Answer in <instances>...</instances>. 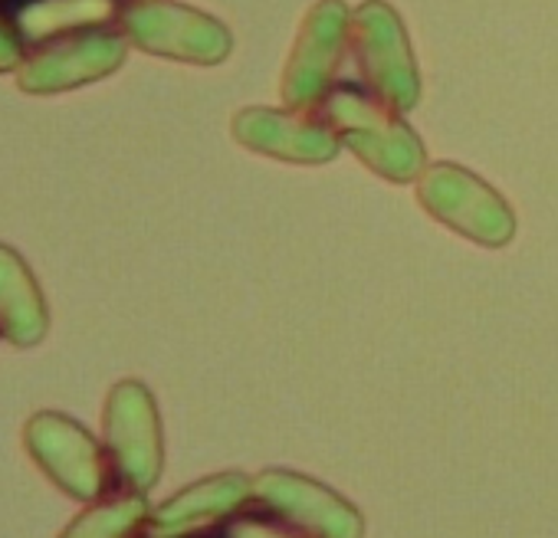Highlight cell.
Here are the masks:
<instances>
[{
  "label": "cell",
  "instance_id": "cell-1",
  "mask_svg": "<svg viewBox=\"0 0 558 538\" xmlns=\"http://www.w3.org/2000/svg\"><path fill=\"white\" fill-rule=\"evenodd\" d=\"M323 119L368 171L391 184H411L427 168V151L401 112L359 86H336L323 102Z\"/></svg>",
  "mask_w": 558,
  "mask_h": 538
},
{
  "label": "cell",
  "instance_id": "cell-2",
  "mask_svg": "<svg viewBox=\"0 0 558 538\" xmlns=\"http://www.w3.org/2000/svg\"><path fill=\"white\" fill-rule=\"evenodd\" d=\"M349 50L372 96L395 112H408L421 99V76L401 17L385 0H368L352 11Z\"/></svg>",
  "mask_w": 558,
  "mask_h": 538
},
{
  "label": "cell",
  "instance_id": "cell-3",
  "mask_svg": "<svg viewBox=\"0 0 558 538\" xmlns=\"http://www.w3.org/2000/svg\"><path fill=\"white\" fill-rule=\"evenodd\" d=\"M421 207L480 246H506L515 233L512 207L473 171L453 161H434L417 178Z\"/></svg>",
  "mask_w": 558,
  "mask_h": 538
},
{
  "label": "cell",
  "instance_id": "cell-4",
  "mask_svg": "<svg viewBox=\"0 0 558 538\" xmlns=\"http://www.w3.org/2000/svg\"><path fill=\"white\" fill-rule=\"evenodd\" d=\"M132 47L178 63L217 66L230 57V30L204 11L171 0H132L119 14Z\"/></svg>",
  "mask_w": 558,
  "mask_h": 538
},
{
  "label": "cell",
  "instance_id": "cell-5",
  "mask_svg": "<svg viewBox=\"0 0 558 538\" xmlns=\"http://www.w3.org/2000/svg\"><path fill=\"white\" fill-rule=\"evenodd\" d=\"M106 453L116 479L132 492H148L165 466L161 417L142 381H122L106 401Z\"/></svg>",
  "mask_w": 558,
  "mask_h": 538
},
{
  "label": "cell",
  "instance_id": "cell-6",
  "mask_svg": "<svg viewBox=\"0 0 558 538\" xmlns=\"http://www.w3.org/2000/svg\"><path fill=\"white\" fill-rule=\"evenodd\" d=\"M24 443L37 466L63 492L83 502H99L116 479L106 447H99L96 437L66 414H34L24 427Z\"/></svg>",
  "mask_w": 558,
  "mask_h": 538
},
{
  "label": "cell",
  "instance_id": "cell-7",
  "mask_svg": "<svg viewBox=\"0 0 558 538\" xmlns=\"http://www.w3.org/2000/svg\"><path fill=\"white\" fill-rule=\"evenodd\" d=\"M352 11L342 0L316 4L293 44L290 63L283 70V102L300 112H319L326 96L336 89L339 66L349 50Z\"/></svg>",
  "mask_w": 558,
  "mask_h": 538
},
{
  "label": "cell",
  "instance_id": "cell-8",
  "mask_svg": "<svg viewBox=\"0 0 558 538\" xmlns=\"http://www.w3.org/2000/svg\"><path fill=\"white\" fill-rule=\"evenodd\" d=\"M253 505L266 509V515L293 525L310 538L365 535V518L352 502L293 469H263L253 476Z\"/></svg>",
  "mask_w": 558,
  "mask_h": 538
},
{
  "label": "cell",
  "instance_id": "cell-9",
  "mask_svg": "<svg viewBox=\"0 0 558 538\" xmlns=\"http://www.w3.org/2000/svg\"><path fill=\"white\" fill-rule=\"evenodd\" d=\"M129 57V37L119 30H83L37 47L17 70V86L34 96H53L112 76Z\"/></svg>",
  "mask_w": 558,
  "mask_h": 538
},
{
  "label": "cell",
  "instance_id": "cell-10",
  "mask_svg": "<svg viewBox=\"0 0 558 538\" xmlns=\"http://www.w3.org/2000/svg\"><path fill=\"white\" fill-rule=\"evenodd\" d=\"M233 138L256 155L287 164H326L342 148L339 132L319 112L300 109H243L233 115Z\"/></svg>",
  "mask_w": 558,
  "mask_h": 538
},
{
  "label": "cell",
  "instance_id": "cell-11",
  "mask_svg": "<svg viewBox=\"0 0 558 538\" xmlns=\"http://www.w3.org/2000/svg\"><path fill=\"white\" fill-rule=\"evenodd\" d=\"M246 505H253V479L243 473H220L158 505L148 515L142 538H197L214 525H227Z\"/></svg>",
  "mask_w": 558,
  "mask_h": 538
},
{
  "label": "cell",
  "instance_id": "cell-12",
  "mask_svg": "<svg viewBox=\"0 0 558 538\" xmlns=\"http://www.w3.org/2000/svg\"><path fill=\"white\" fill-rule=\"evenodd\" d=\"M47 326L50 313L31 266L17 249L0 243V339L31 349L47 335Z\"/></svg>",
  "mask_w": 558,
  "mask_h": 538
},
{
  "label": "cell",
  "instance_id": "cell-13",
  "mask_svg": "<svg viewBox=\"0 0 558 538\" xmlns=\"http://www.w3.org/2000/svg\"><path fill=\"white\" fill-rule=\"evenodd\" d=\"M119 14V0H27L14 14V24L24 40L50 44L57 37L99 30Z\"/></svg>",
  "mask_w": 558,
  "mask_h": 538
},
{
  "label": "cell",
  "instance_id": "cell-14",
  "mask_svg": "<svg viewBox=\"0 0 558 538\" xmlns=\"http://www.w3.org/2000/svg\"><path fill=\"white\" fill-rule=\"evenodd\" d=\"M151 509L142 492H125L109 502L93 505L80 518L70 522V528L60 538H138Z\"/></svg>",
  "mask_w": 558,
  "mask_h": 538
},
{
  "label": "cell",
  "instance_id": "cell-15",
  "mask_svg": "<svg viewBox=\"0 0 558 538\" xmlns=\"http://www.w3.org/2000/svg\"><path fill=\"white\" fill-rule=\"evenodd\" d=\"M220 538H310V535L296 531L293 525L279 522V518H272V515L263 518V515H246V512H240V515H233V518L223 525Z\"/></svg>",
  "mask_w": 558,
  "mask_h": 538
},
{
  "label": "cell",
  "instance_id": "cell-16",
  "mask_svg": "<svg viewBox=\"0 0 558 538\" xmlns=\"http://www.w3.org/2000/svg\"><path fill=\"white\" fill-rule=\"evenodd\" d=\"M24 60H27L24 57V37H21L17 24L0 21V73L21 70Z\"/></svg>",
  "mask_w": 558,
  "mask_h": 538
}]
</instances>
